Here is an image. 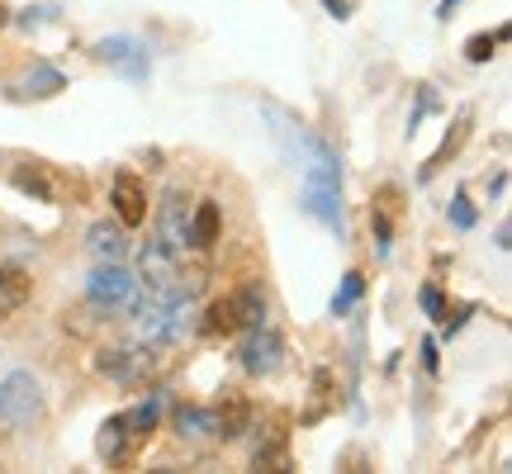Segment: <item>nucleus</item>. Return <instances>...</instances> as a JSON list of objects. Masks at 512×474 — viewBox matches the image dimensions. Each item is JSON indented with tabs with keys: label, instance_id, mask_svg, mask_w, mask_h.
<instances>
[{
	"label": "nucleus",
	"instance_id": "nucleus-26",
	"mask_svg": "<svg viewBox=\"0 0 512 474\" xmlns=\"http://www.w3.org/2000/svg\"><path fill=\"white\" fill-rule=\"evenodd\" d=\"M422 309L432 313V318H441V313H446V304H441V290H437V285H427V290H422Z\"/></svg>",
	"mask_w": 512,
	"mask_h": 474
},
{
	"label": "nucleus",
	"instance_id": "nucleus-12",
	"mask_svg": "<svg viewBox=\"0 0 512 474\" xmlns=\"http://www.w3.org/2000/svg\"><path fill=\"white\" fill-rule=\"evenodd\" d=\"M57 91H67V76L57 72L53 62H34V67L24 72V81H19V95H24V100H53Z\"/></svg>",
	"mask_w": 512,
	"mask_h": 474
},
{
	"label": "nucleus",
	"instance_id": "nucleus-14",
	"mask_svg": "<svg viewBox=\"0 0 512 474\" xmlns=\"http://www.w3.org/2000/svg\"><path fill=\"white\" fill-rule=\"evenodd\" d=\"M171 427H176V437H181V441H204V437H214V408H200V403H181V408L171 413Z\"/></svg>",
	"mask_w": 512,
	"mask_h": 474
},
{
	"label": "nucleus",
	"instance_id": "nucleus-19",
	"mask_svg": "<svg viewBox=\"0 0 512 474\" xmlns=\"http://www.w3.org/2000/svg\"><path fill=\"white\" fill-rule=\"evenodd\" d=\"M10 181H15L19 195H29V200H38V204H53V185H48V176H43L38 166L19 162L15 171H10Z\"/></svg>",
	"mask_w": 512,
	"mask_h": 474
},
{
	"label": "nucleus",
	"instance_id": "nucleus-9",
	"mask_svg": "<svg viewBox=\"0 0 512 474\" xmlns=\"http://www.w3.org/2000/svg\"><path fill=\"white\" fill-rule=\"evenodd\" d=\"M29 294H34L29 271L15 266V261H5V266H0V323H5V318H15V313L29 304Z\"/></svg>",
	"mask_w": 512,
	"mask_h": 474
},
{
	"label": "nucleus",
	"instance_id": "nucleus-25",
	"mask_svg": "<svg viewBox=\"0 0 512 474\" xmlns=\"http://www.w3.org/2000/svg\"><path fill=\"white\" fill-rule=\"evenodd\" d=\"M370 228H375V242H380V256H384V252H389V219H384L380 209L370 214Z\"/></svg>",
	"mask_w": 512,
	"mask_h": 474
},
{
	"label": "nucleus",
	"instance_id": "nucleus-16",
	"mask_svg": "<svg viewBox=\"0 0 512 474\" xmlns=\"http://www.w3.org/2000/svg\"><path fill=\"white\" fill-rule=\"evenodd\" d=\"M100 375H110V380H119V384H133L138 375H143V365H147V351H100Z\"/></svg>",
	"mask_w": 512,
	"mask_h": 474
},
{
	"label": "nucleus",
	"instance_id": "nucleus-7",
	"mask_svg": "<svg viewBox=\"0 0 512 474\" xmlns=\"http://www.w3.org/2000/svg\"><path fill=\"white\" fill-rule=\"evenodd\" d=\"M157 242L171 256L190 252V214H185V195H176V190L157 204Z\"/></svg>",
	"mask_w": 512,
	"mask_h": 474
},
{
	"label": "nucleus",
	"instance_id": "nucleus-4",
	"mask_svg": "<svg viewBox=\"0 0 512 474\" xmlns=\"http://www.w3.org/2000/svg\"><path fill=\"white\" fill-rule=\"evenodd\" d=\"M43 413V389L29 370H15V375H5L0 380V427L5 432H19V427H29L38 422Z\"/></svg>",
	"mask_w": 512,
	"mask_h": 474
},
{
	"label": "nucleus",
	"instance_id": "nucleus-6",
	"mask_svg": "<svg viewBox=\"0 0 512 474\" xmlns=\"http://www.w3.org/2000/svg\"><path fill=\"white\" fill-rule=\"evenodd\" d=\"M280 361H285V337L275 328H247L242 332V347H238V365L247 370V375H271V370H280Z\"/></svg>",
	"mask_w": 512,
	"mask_h": 474
},
{
	"label": "nucleus",
	"instance_id": "nucleus-13",
	"mask_svg": "<svg viewBox=\"0 0 512 474\" xmlns=\"http://www.w3.org/2000/svg\"><path fill=\"white\" fill-rule=\"evenodd\" d=\"M133 446H138V441L128 437L124 418L100 422V437H95V451H100V460H110V465H124V460L133 456Z\"/></svg>",
	"mask_w": 512,
	"mask_h": 474
},
{
	"label": "nucleus",
	"instance_id": "nucleus-11",
	"mask_svg": "<svg viewBox=\"0 0 512 474\" xmlns=\"http://www.w3.org/2000/svg\"><path fill=\"white\" fill-rule=\"evenodd\" d=\"M219 233H223V209H219V200H200V204H195V214H190V247L209 252V247L219 242Z\"/></svg>",
	"mask_w": 512,
	"mask_h": 474
},
{
	"label": "nucleus",
	"instance_id": "nucleus-23",
	"mask_svg": "<svg viewBox=\"0 0 512 474\" xmlns=\"http://www.w3.org/2000/svg\"><path fill=\"white\" fill-rule=\"evenodd\" d=\"M418 110H413V114H408V128H413V133H418V124H422V119H427V114H432V110H437V91H432V86H418Z\"/></svg>",
	"mask_w": 512,
	"mask_h": 474
},
{
	"label": "nucleus",
	"instance_id": "nucleus-3",
	"mask_svg": "<svg viewBox=\"0 0 512 474\" xmlns=\"http://www.w3.org/2000/svg\"><path fill=\"white\" fill-rule=\"evenodd\" d=\"M86 299L100 313H133L143 304V285H138V275L128 271L124 261H100L91 280H86Z\"/></svg>",
	"mask_w": 512,
	"mask_h": 474
},
{
	"label": "nucleus",
	"instance_id": "nucleus-18",
	"mask_svg": "<svg viewBox=\"0 0 512 474\" xmlns=\"http://www.w3.org/2000/svg\"><path fill=\"white\" fill-rule=\"evenodd\" d=\"M465 138H470V114H460V119H456V133H446V138H441V147L432 152V157H427V166H422V181H432L441 166H446V157H456L460 147H465Z\"/></svg>",
	"mask_w": 512,
	"mask_h": 474
},
{
	"label": "nucleus",
	"instance_id": "nucleus-24",
	"mask_svg": "<svg viewBox=\"0 0 512 474\" xmlns=\"http://www.w3.org/2000/svg\"><path fill=\"white\" fill-rule=\"evenodd\" d=\"M328 384H332V375L328 370H318V375H313V394L323 399V394H328ZM318 418H323V403H313L309 413H304V422H318Z\"/></svg>",
	"mask_w": 512,
	"mask_h": 474
},
{
	"label": "nucleus",
	"instance_id": "nucleus-15",
	"mask_svg": "<svg viewBox=\"0 0 512 474\" xmlns=\"http://www.w3.org/2000/svg\"><path fill=\"white\" fill-rule=\"evenodd\" d=\"M86 247H91L95 261H124V252H128L124 223H91V233H86Z\"/></svg>",
	"mask_w": 512,
	"mask_h": 474
},
{
	"label": "nucleus",
	"instance_id": "nucleus-28",
	"mask_svg": "<svg viewBox=\"0 0 512 474\" xmlns=\"http://www.w3.org/2000/svg\"><path fill=\"white\" fill-rule=\"evenodd\" d=\"M323 5H328V10H332V15H337V19H347V10H351L347 0H323Z\"/></svg>",
	"mask_w": 512,
	"mask_h": 474
},
{
	"label": "nucleus",
	"instance_id": "nucleus-17",
	"mask_svg": "<svg viewBox=\"0 0 512 474\" xmlns=\"http://www.w3.org/2000/svg\"><path fill=\"white\" fill-rule=\"evenodd\" d=\"M162 408H166V394H152V399H143L138 408H128V413H119L128 427V437L133 441H143L157 432V422H162Z\"/></svg>",
	"mask_w": 512,
	"mask_h": 474
},
{
	"label": "nucleus",
	"instance_id": "nucleus-2",
	"mask_svg": "<svg viewBox=\"0 0 512 474\" xmlns=\"http://www.w3.org/2000/svg\"><path fill=\"white\" fill-rule=\"evenodd\" d=\"M261 323H266V294H261V285H242V290L223 294L204 309L200 328L209 337H238V332L261 328Z\"/></svg>",
	"mask_w": 512,
	"mask_h": 474
},
{
	"label": "nucleus",
	"instance_id": "nucleus-5",
	"mask_svg": "<svg viewBox=\"0 0 512 474\" xmlns=\"http://www.w3.org/2000/svg\"><path fill=\"white\" fill-rule=\"evenodd\" d=\"M95 62H105L110 72H119L124 81H147V72H152V62H147V48L138 43L133 34H110L100 38L91 48Z\"/></svg>",
	"mask_w": 512,
	"mask_h": 474
},
{
	"label": "nucleus",
	"instance_id": "nucleus-10",
	"mask_svg": "<svg viewBox=\"0 0 512 474\" xmlns=\"http://www.w3.org/2000/svg\"><path fill=\"white\" fill-rule=\"evenodd\" d=\"M247 427H252V403L242 394H233V399H223L214 408V441H238Z\"/></svg>",
	"mask_w": 512,
	"mask_h": 474
},
{
	"label": "nucleus",
	"instance_id": "nucleus-27",
	"mask_svg": "<svg viewBox=\"0 0 512 474\" xmlns=\"http://www.w3.org/2000/svg\"><path fill=\"white\" fill-rule=\"evenodd\" d=\"M422 365L437 375V342H422Z\"/></svg>",
	"mask_w": 512,
	"mask_h": 474
},
{
	"label": "nucleus",
	"instance_id": "nucleus-21",
	"mask_svg": "<svg viewBox=\"0 0 512 474\" xmlns=\"http://www.w3.org/2000/svg\"><path fill=\"white\" fill-rule=\"evenodd\" d=\"M366 294V275L361 271H347L342 275V290L332 294V313H351V304Z\"/></svg>",
	"mask_w": 512,
	"mask_h": 474
},
{
	"label": "nucleus",
	"instance_id": "nucleus-1",
	"mask_svg": "<svg viewBox=\"0 0 512 474\" xmlns=\"http://www.w3.org/2000/svg\"><path fill=\"white\" fill-rule=\"evenodd\" d=\"M304 209L342 237V166L328 143H318L304 162Z\"/></svg>",
	"mask_w": 512,
	"mask_h": 474
},
{
	"label": "nucleus",
	"instance_id": "nucleus-29",
	"mask_svg": "<svg viewBox=\"0 0 512 474\" xmlns=\"http://www.w3.org/2000/svg\"><path fill=\"white\" fill-rule=\"evenodd\" d=\"M5 19H10V10H5V0H0V24H5Z\"/></svg>",
	"mask_w": 512,
	"mask_h": 474
},
{
	"label": "nucleus",
	"instance_id": "nucleus-8",
	"mask_svg": "<svg viewBox=\"0 0 512 474\" xmlns=\"http://www.w3.org/2000/svg\"><path fill=\"white\" fill-rule=\"evenodd\" d=\"M110 204H114V219L124 228H143L147 223V185L133 176V171H119L110 185Z\"/></svg>",
	"mask_w": 512,
	"mask_h": 474
},
{
	"label": "nucleus",
	"instance_id": "nucleus-20",
	"mask_svg": "<svg viewBox=\"0 0 512 474\" xmlns=\"http://www.w3.org/2000/svg\"><path fill=\"white\" fill-rule=\"evenodd\" d=\"M508 24H498L494 34H475L470 38V43H465V57H470V62H489V57L498 53V48H503V43H508Z\"/></svg>",
	"mask_w": 512,
	"mask_h": 474
},
{
	"label": "nucleus",
	"instance_id": "nucleus-22",
	"mask_svg": "<svg viewBox=\"0 0 512 474\" xmlns=\"http://www.w3.org/2000/svg\"><path fill=\"white\" fill-rule=\"evenodd\" d=\"M446 219L456 223L460 233H470V228H475V219H479V214H475V209H470V200H465V195H456V200H451V209H446Z\"/></svg>",
	"mask_w": 512,
	"mask_h": 474
}]
</instances>
